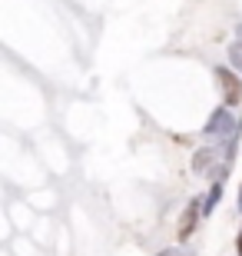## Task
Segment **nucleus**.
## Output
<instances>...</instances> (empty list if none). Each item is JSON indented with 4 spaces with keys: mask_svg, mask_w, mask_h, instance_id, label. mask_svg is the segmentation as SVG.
Returning a JSON list of instances; mask_svg holds the SVG:
<instances>
[{
    "mask_svg": "<svg viewBox=\"0 0 242 256\" xmlns=\"http://www.w3.org/2000/svg\"><path fill=\"white\" fill-rule=\"evenodd\" d=\"M236 37H239V40H242V24H239V27H236Z\"/></svg>",
    "mask_w": 242,
    "mask_h": 256,
    "instance_id": "nucleus-9",
    "label": "nucleus"
},
{
    "mask_svg": "<svg viewBox=\"0 0 242 256\" xmlns=\"http://www.w3.org/2000/svg\"><path fill=\"white\" fill-rule=\"evenodd\" d=\"M213 74H216V80H219V86H223L226 106H239L242 104V74L233 70V66H216Z\"/></svg>",
    "mask_w": 242,
    "mask_h": 256,
    "instance_id": "nucleus-1",
    "label": "nucleus"
},
{
    "mask_svg": "<svg viewBox=\"0 0 242 256\" xmlns=\"http://www.w3.org/2000/svg\"><path fill=\"white\" fill-rule=\"evenodd\" d=\"M236 256H242V233H239V240H236Z\"/></svg>",
    "mask_w": 242,
    "mask_h": 256,
    "instance_id": "nucleus-7",
    "label": "nucleus"
},
{
    "mask_svg": "<svg viewBox=\"0 0 242 256\" xmlns=\"http://www.w3.org/2000/svg\"><path fill=\"white\" fill-rule=\"evenodd\" d=\"M236 203H239V213H242V186H239V196H236Z\"/></svg>",
    "mask_w": 242,
    "mask_h": 256,
    "instance_id": "nucleus-8",
    "label": "nucleus"
},
{
    "mask_svg": "<svg viewBox=\"0 0 242 256\" xmlns=\"http://www.w3.org/2000/svg\"><path fill=\"white\" fill-rule=\"evenodd\" d=\"M199 220H203V203H199V200H189L186 210H183V220H179V243H186V240L193 236V230H196Z\"/></svg>",
    "mask_w": 242,
    "mask_h": 256,
    "instance_id": "nucleus-3",
    "label": "nucleus"
},
{
    "mask_svg": "<svg viewBox=\"0 0 242 256\" xmlns=\"http://www.w3.org/2000/svg\"><path fill=\"white\" fill-rule=\"evenodd\" d=\"M229 66L242 74V40H236L233 47H229Z\"/></svg>",
    "mask_w": 242,
    "mask_h": 256,
    "instance_id": "nucleus-5",
    "label": "nucleus"
},
{
    "mask_svg": "<svg viewBox=\"0 0 242 256\" xmlns=\"http://www.w3.org/2000/svg\"><path fill=\"white\" fill-rule=\"evenodd\" d=\"M159 256H196L193 250H186V246H169V250H163Z\"/></svg>",
    "mask_w": 242,
    "mask_h": 256,
    "instance_id": "nucleus-6",
    "label": "nucleus"
},
{
    "mask_svg": "<svg viewBox=\"0 0 242 256\" xmlns=\"http://www.w3.org/2000/svg\"><path fill=\"white\" fill-rule=\"evenodd\" d=\"M219 200H223V180H213V186H209V193H206V200H203V216H213V210L219 206Z\"/></svg>",
    "mask_w": 242,
    "mask_h": 256,
    "instance_id": "nucleus-4",
    "label": "nucleus"
},
{
    "mask_svg": "<svg viewBox=\"0 0 242 256\" xmlns=\"http://www.w3.org/2000/svg\"><path fill=\"white\" fill-rule=\"evenodd\" d=\"M236 126H239V124H236V116L229 114V106H216V110H213V116L206 120L203 133L216 140V136H229V133H233Z\"/></svg>",
    "mask_w": 242,
    "mask_h": 256,
    "instance_id": "nucleus-2",
    "label": "nucleus"
}]
</instances>
